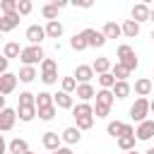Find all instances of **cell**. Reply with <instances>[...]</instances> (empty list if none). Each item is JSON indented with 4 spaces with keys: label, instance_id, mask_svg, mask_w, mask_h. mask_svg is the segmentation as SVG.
Segmentation results:
<instances>
[{
    "label": "cell",
    "instance_id": "1",
    "mask_svg": "<svg viewBox=\"0 0 154 154\" xmlns=\"http://www.w3.org/2000/svg\"><path fill=\"white\" fill-rule=\"evenodd\" d=\"M72 118H75V123H77L79 130H91V128H94V106L79 101V103L72 108Z\"/></svg>",
    "mask_w": 154,
    "mask_h": 154
},
{
    "label": "cell",
    "instance_id": "2",
    "mask_svg": "<svg viewBox=\"0 0 154 154\" xmlns=\"http://www.w3.org/2000/svg\"><path fill=\"white\" fill-rule=\"evenodd\" d=\"M116 96L111 89H99L96 91V106H94V116L96 118H106L111 113V106H113Z\"/></svg>",
    "mask_w": 154,
    "mask_h": 154
},
{
    "label": "cell",
    "instance_id": "3",
    "mask_svg": "<svg viewBox=\"0 0 154 154\" xmlns=\"http://www.w3.org/2000/svg\"><path fill=\"white\" fill-rule=\"evenodd\" d=\"M19 60H22V65L36 67L38 63H43V60H46V53H43V48H41V46H26V48H22Z\"/></svg>",
    "mask_w": 154,
    "mask_h": 154
},
{
    "label": "cell",
    "instance_id": "4",
    "mask_svg": "<svg viewBox=\"0 0 154 154\" xmlns=\"http://www.w3.org/2000/svg\"><path fill=\"white\" fill-rule=\"evenodd\" d=\"M149 113H152V101H147V99H137V101L130 106V118H132L137 125L144 123Z\"/></svg>",
    "mask_w": 154,
    "mask_h": 154
},
{
    "label": "cell",
    "instance_id": "5",
    "mask_svg": "<svg viewBox=\"0 0 154 154\" xmlns=\"http://www.w3.org/2000/svg\"><path fill=\"white\" fill-rule=\"evenodd\" d=\"M41 82L43 84H55L58 82V65L53 58H46L41 63Z\"/></svg>",
    "mask_w": 154,
    "mask_h": 154
},
{
    "label": "cell",
    "instance_id": "6",
    "mask_svg": "<svg viewBox=\"0 0 154 154\" xmlns=\"http://www.w3.org/2000/svg\"><path fill=\"white\" fill-rule=\"evenodd\" d=\"M26 41H29V46H41V41L48 36L46 34V26H38V24H31L29 29H26Z\"/></svg>",
    "mask_w": 154,
    "mask_h": 154
},
{
    "label": "cell",
    "instance_id": "7",
    "mask_svg": "<svg viewBox=\"0 0 154 154\" xmlns=\"http://www.w3.org/2000/svg\"><path fill=\"white\" fill-rule=\"evenodd\" d=\"M82 36L87 38V43H89V48H101L108 38L103 36V31H96V29H84L82 31Z\"/></svg>",
    "mask_w": 154,
    "mask_h": 154
},
{
    "label": "cell",
    "instance_id": "8",
    "mask_svg": "<svg viewBox=\"0 0 154 154\" xmlns=\"http://www.w3.org/2000/svg\"><path fill=\"white\" fill-rule=\"evenodd\" d=\"M14 120H17V108H2L0 111V130L2 132H10L14 128Z\"/></svg>",
    "mask_w": 154,
    "mask_h": 154
},
{
    "label": "cell",
    "instance_id": "9",
    "mask_svg": "<svg viewBox=\"0 0 154 154\" xmlns=\"http://www.w3.org/2000/svg\"><path fill=\"white\" fill-rule=\"evenodd\" d=\"M19 12H10V14H2L0 17V31L2 34H7V31H12L14 26H19Z\"/></svg>",
    "mask_w": 154,
    "mask_h": 154
},
{
    "label": "cell",
    "instance_id": "10",
    "mask_svg": "<svg viewBox=\"0 0 154 154\" xmlns=\"http://www.w3.org/2000/svg\"><path fill=\"white\" fill-rule=\"evenodd\" d=\"M17 75H12V72H7V75H0V94L2 96H7V94H12L14 91V87H17Z\"/></svg>",
    "mask_w": 154,
    "mask_h": 154
},
{
    "label": "cell",
    "instance_id": "11",
    "mask_svg": "<svg viewBox=\"0 0 154 154\" xmlns=\"http://www.w3.org/2000/svg\"><path fill=\"white\" fill-rule=\"evenodd\" d=\"M79 84H91V77H94V67L91 65H77L75 75H72Z\"/></svg>",
    "mask_w": 154,
    "mask_h": 154
},
{
    "label": "cell",
    "instance_id": "12",
    "mask_svg": "<svg viewBox=\"0 0 154 154\" xmlns=\"http://www.w3.org/2000/svg\"><path fill=\"white\" fill-rule=\"evenodd\" d=\"M135 137L142 140V142L152 140V137H154V120H144V123H140L137 130H135Z\"/></svg>",
    "mask_w": 154,
    "mask_h": 154
},
{
    "label": "cell",
    "instance_id": "13",
    "mask_svg": "<svg viewBox=\"0 0 154 154\" xmlns=\"http://www.w3.org/2000/svg\"><path fill=\"white\" fill-rule=\"evenodd\" d=\"M41 142H43V147H46L48 152H58V149H60L63 137H60L58 132H53V130H51V132H43V140H41Z\"/></svg>",
    "mask_w": 154,
    "mask_h": 154
},
{
    "label": "cell",
    "instance_id": "14",
    "mask_svg": "<svg viewBox=\"0 0 154 154\" xmlns=\"http://www.w3.org/2000/svg\"><path fill=\"white\" fill-rule=\"evenodd\" d=\"M149 14H152V7H149L147 2H137V5L132 7V19H135L137 24H140V22H147Z\"/></svg>",
    "mask_w": 154,
    "mask_h": 154
},
{
    "label": "cell",
    "instance_id": "15",
    "mask_svg": "<svg viewBox=\"0 0 154 154\" xmlns=\"http://www.w3.org/2000/svg\"><path fill=\"white\" fill-rule=\"evenodd\" d=\"M60 137H63V142H65V144H77V142L82 140V130H79L77 125H72V128H65Z\"/></svg>",
    "mask_w": 154,
    "mask_h": 154
},
{
    "label": "cell",
    "instance_id": "16",
    "mask_svg": "<svg viewBox=\"0 0 154 154\" xmlns=\"http://www.w3.org/2000/svg\"><path fill=\"white\" fill-rule=\"evenodd\" d=\"M36 116H38V108H36V106H17V118H19L22 123L34 120Z\"/></svg>",
    "mask_w": 154,
    "mask_h": 154
},
{
    "label": "cell",
    "instance_id": "17",
    "mask_svg": "<svg viewBox=\"0 0 154 154\" xmlns=\"http://www.w3.org/2000/svg\"><path fill=\"white\" fill-rule=\"evenodd\" d=\"M152 89H154V82H152V79H147V77H142V79H137V82H135V94H137L140 99H144Z\"/></svg>",
    "mask_w": 154,
    "mask_h": 154
},
{
    "label": "cell",
    "instance_id": "18",
    "mask_svg": "<svg viewBox=\"0 0 154 154\" xmlns=\"http://www.w3.org/2000/svg\"><path fill=\"white\" fill-rule=\"evenodd\" d=\"M53 99H55V106H58V108H65V111H72V108H75L72 96H70L67 91H58V94H53Z\"/></svg>",
    "mask_w": 154,
    "mask_h": 154
},
{
    "label": "cell",
    "instance_id": "19",
    "mask_svg": "<svg viewBox=\"0 0 154 154\" xmlns=\"http://www.w3.org/2000/svg\"><path fill=\"white\" fill-rule=\"evenodd\" d=\"M101 31H103V36H106V38H118V36H123V26H120V24H116V22H106Z\"/></svg>",
    "mask_w": 154,
    "mask_h": 154
},
{
    "label": "cell",
    "instance_id": "20",
    "mask_svg": "<svg viewBox=\"0 0 154 154\" xmlns=\"http://www.w3.org/2000/svg\"><path fill=\"white\" fill-rule=\"evenodd\" d=\"M96 96V89L91 87V84H79L77 87V99L82 101V103H87L89 99H94Z\"/></svg>",
    "mask_w": 154,
    "mask_h": 154
},
{
    "label": "cell",
    "instance_id": "21",
    "mask_svg": "<svg viewBox=\"0 0 154 154\" xmlns=\"http://www.w3.org/2000/svg\"><path fill=\"white\" fill-rule=\"evenodd\" d=\"M7 149H10V154H26V152H29V147H26V140H22V137H14V140H10Z\"/></svg>",
    "mask_w": 154,
    "mask_h": 154
},
{
    "label": "cell",
    "instance_id": "22",
    "mask_svg": "<svg viewBox=\"0 0 154 154\" xmlns=\"http://www.w3.org/2000/svg\"><path fill=\"white\" fill-rule=\"evenodd\" d=\"M2 55H5L7 60H12V58H19V55H22V48H19V43H17V41H7V43H5V48H2Z\"/></svg>",
    "mask_w": 154,
    "mask_h": 154
},
{
    "label": "cell",
    "instance_id": "23",
    "mask_svg": "<svg viewBox=\"0 0 154 154\" xmlns=\"http://www.w3.org/2000/svg\"><path fill=\"white\" fill-rule=\"evenodd\" d=\"M137 34H140V24H137L135 19H125V22H123V36L135 38Z\"/></svg>",
    "mask_w": 154,
    "mask_h": 154
},
{
    "label": "cell",
    "instance_id": "24",
    "mask_svg": "<svg viewBox=\"0 0 154 154\" xmlns=\"http://www.w3.org/2000/svg\"><path fill=\"white\" fill-rule=\"evenodd\" d=\"M36 75H38V72H36V67H29V65H22V70H19V75H17V77H19V82H24V84H29V82H34V79H36Z\"/></svg>",
    "mask_w": 154,
    "mask_h": 154
},
{
    "label": "cell",
    "instance_id": "25",
    "mask_svg": "<svg viewBox=\"0 0 154 154\" xmlns=\"http://www.w3.org/2000/svg\"><path fill=\"white\" fill-rule=\"evenodd\" d=\"M106 132L111 135V137H123V132H125V123H120V120H111L108 125H106Z\"/></svg>",
    "mask_w": 154,
    "mask_h": 154
},
{
    "label": "cell",
    "instance_id": "26",
    "mask_svg": "<svg viewBox=\"0 0 154 154\" xmlns=\"http://www.w3.org/2000/svg\"><path fill=\"white\" fill-rule=\"evenodd\" d=\"M91 67H94V72H96V75H106V72H111V70H113L108 58H96Z\"/></svg>",
    "mask_w": 154,
    "mask_h": 154
},
{
    "label": "cell",
    "instance_id": "27",
    "mask_svg": "<svg viewBox=\"0 0 154 154\" xmlns=\"http://www.w3.org/2000/svg\"><path fill=\"white\" fill-rule=\"evenodd\" d=\"M58 10H60V7H58L55 2H48V5L41 7V14H43L48 22H55V19H58Z\"/></svg>",
    "mask_w": 154,
    "mask_h": 154
},
{
    "label": "cell",
    "instance_id": "28",
    "mask_svg": "<svg viewBox=\"0 0 154 154\" xmlns=\"http://www.w3.org/2000/svg\"><path fill=\"white\" fill-rule=\"evenodd\" d=\"M46 34H48V38H60L63 36V24L55 19V22H48L46 24Z\"/></svg>",
    "mask_w": 154,
    "mask_h": 154
},
{
    "label": "cell",
    "instance_id": "29",
    "mask_svg": "<svg viewBox=\"0 0 154 154\" xmlns=\"http://www.w3.org/2000/svg\"><path fill=\"white\" fill-rule=\"evenodd\" d=\"M70 48H72V51H87V48H89V43H87V38L82 36V31L70 38Z\"/></svg>",
    "mask_w": 154,
    "mask_h": 154
},
{
    "label": "cell",
    "instance_id": "30",
    "mask_svg": "<svg viewBox=\"0 0 154 154\" xmlns=\"http://www.w3.org/2000/svg\"><path fill=\"white\" fill-rule=\"evenodd\" d=\"M130 91H132V87L128 82H116V87H113V96L116 99H125V96H130Z\"/></svg>",
    "mask_w": 154,
    "mask_h": 154
},
{
    "label": "cell",
    "instance_id": "31",
    "mask_svg": "<svg viewBox=\"0 0 154 154\" xmlns=\"http://www.w3.org/2000/svg\"><path fill=\"white\" fill-rule=\"evenodd\" d=\"M135 135H123V137H118V147L123 149V152H132L135 149Z\"/></svg>",
    "mask_w": 154,
    "mask_h": 154
},
{
    "label": "cell",
    "instance_id": "32",
    "mask_svg": "<svg viewBox=\"0 0 154 154\" xmlns=\"http://www.w3.org/2000/svg\"><path fill=\"white\" fill-rule=\"evenodd\" d=\"M111 72H113V77H116L118 82H128V75H130V70H128L125 65H120V63H116Z\"/></svg>",
    "mask_w": 154,
    "mask_h": 154
},
{
    "label": "cell",
    "instance_id": "33",
    "mask_svg": "<svg viewBox=\"0 0 154 154\" xmlns=\"http://www.w3.org/2000/svg\"><path fill=\"white\" fill-rule=\"evenodd\" d=\"M116 77H113V72H106V75H99V84H101V89H111L113 91V87H116Z\"/></svg>",
    "mask_w": 154,
    "mask_h": 154
},
{
    "label": "cell",
    "instance_id": "34",
    "mask_svg": "<svg viewBox=\"0 0 154 154\" xmlns=\"http://www.w3.org/2000/svg\"><path fill=\"white\" fill-rule=\"evenodd\" d=\"M17 106H36V94L22 91V94L17 96Z\"/></svg>",
    "mask_w": 154,
    "mask_h": 154
},
{
    "label": "cell",
    "instance_id": "35",
    "mask_svg": "<svg viewBox=\"0 0 154 154\" xmlns=\"http://www.w3.org/2000/svg\"><path fill=\"white\" fill-rule=\"evenodd\" d=\"M53 103H55L53 94H48V91H41V94H36V108H43V106H53Z\"/></svg>",
    "mask_w": 154,
    "mask_h": 154
},
{
    "label": "cell",
    "instance_id": "36",
    "mask_svg": "<svg viewBox=\"0 0 154 154\" xmlns=\"http://www.w3.org/2000/svg\"><path fill=\"white\" fill-rule=\"evenodd\" d=\"M55 108H58L55 103H53V106H43V108H38V118H41V120H53V118H55Z\"/></svg>",
    "mask_w": 154,
    "mask_h": 154
},
{
    "label": "cell",
    "instance_id": "37",
    "mask_svg": "<svg viewBox=\"0 0 154 154\" xmlns=\"http://www.w3.org/2000/svg\"><path fill=\"white\" fill-rule=\"evenodd\" d=\"M60 84H63V91H67V94L77 91V87H79L75 77H63V82H60Z\"/></svg>",
    "mask_w": 154,
    "mask_h": 154
},
{
    "label": "cell",
    "instance_id": "38",
    "mask_svg": "<svg viewBox=\"0 0 154 154\" xmlns=\"http://www.w3.org/2000/svg\"><path fill=\"white\" fill-rule=\"evenodd\" d=\"M118 63H120V65H125L130 72H132V70H137V65H140V60H137V55H135V53H132V55H128V58H123V60H118Z\"/></svg>",
    "mask_w": 154,
    "mask_h": 154
},
{
    "label": "cell",
    "instance_id": "39",
    "mask_svg": "<svg viewBox=\"0 0 154 154\" xmlns=\"http://www.w3.org/2000/svg\"><path fill=\"white\" fill-rule=\"evenodd\" d=\"M17 5H19V0H2V2H0V7H2V14L17 12Z\"/></svg>",
    "mask_w": 154,
    "mask_h": 154
},
{
    "label": "cell",
    "instance_id": "40",
    "mask_svg": "<svg viewBox=\"0 0 154 154\" xmlns=\"http://www.w3.org/2000/svg\"><path fill=\"white\" fill-rule=\"evenodd\" d=\"M31 10H34L31 0H19V5H17V12H19V14H29Z\"/></svg>",
    "mask_w": 154,
    "mask_h": 154
},
{
    "label": "cell",
    "instance_id": "41",
    "mask_svg": "<svg viewBox=\"0 0 154 154\" xmlns=\"http://www.w3.org/2000/svg\"><path fill=\"white\" fill-rule=\"evenodd\" d=\"M7 65H10V60L2 55V58H0V75H7Z\"/></svg>",
    "mask_w": 154,
    "mask_h": 154
},
{
    "label": "cell",
    "instance_id": "42",
    "mask_svg": "<svg viewBox=\"0 0 154 154\" xmlns=\"http://www.w3.org/2000/svg\"><path fill=\"white\" fill-rule=\"evenodd\" d=\"M75 5H77V7H84V10H89V7H91V0H75Z\"/></svg>",
    "mask_w": 154,
    "mask_h": 154
},
{
    "label": "cell",
    "instance_id": "43",
    "mask_svg": "<svg viewBox=\"0 0 154 154\" xmlns=\"http://www.w3.org/2000/svg\"><path fill=\"white\" fill-rule=\"evenodd\" d=\"M51 154H72V149L70 147H60L58 152H51Z\"/></svg>",
    "mask_w": 154,
    "mask_h": 154
},
{
    "label": "cell",
    "instance_id": "44",
    "mask_svg": "<svg viewBox=\"0 0 154 154\" xmlns=\"http://www.w3.org/2000/svg\"><path fill=\"white\" fill-rule=\"evenodd\" d=\"M144 154H154V147H149V149H147V152H144Z\"/></svg>",
    "mask_w": 154,
    "mask_h": 154
},
{
    "label": "cell",
    "instance_id": "45",
    "mask_svg": "<svg viewBox=\"0 0 154 154\" xmlns=\"http://www.w3.org/2000/svg\"><path fill=\"white\" fill-rule=\"evenodd\" d=\"M149 22H154V7H152V14H149Z\"/></svg>",
    "mask_w": 154,
    "mask_h": 154
},
{
    "label": "cell",
    "instance_id": "46",
    "mask_svg": "<svg viewBox=\"0 0 154 154\" xmlns=\"http://www.w3.org/2000/svg\"><path fill=\"white\" fill-rule=\"evenodd\" d=\"M125 154H140V152H137V149H132V152H125Z\"/></svg>",
    "mask_w": 154,
    "mask_h": 154
},
{
    "label": "cell",
    "instance_id": "47",
    "mask_svg": "<svg viewBox=\"0 0 154 154\" xmlns=\"http://www.w3.org/2000/svg\"><path fill=\"white\" fill-rule=\"evenodd\" d=\"M152 116H154V101H152ZM152 120H154V118H152Z\"/></svg>",
    "mask_w": 154,
    "mask_h": 154
},
{
    "label": "cell",
    "instance_id": "48",
    "mask_svg": "<svg viewBox=\"0 0 154 154\" xmlns=\"http://www.w3.org/2000/svg\"><path fill=\"white\" fill-rule=\"evenodd\" d=\"M152 41H154V31H152Z\"/></svg>",
    "mask_w": 154,
    "mask_h": 154
},
{
    "label": "cell",
    "instance_id": "49",
    "mask_svg": "<svg viewBox=\"0 0 154 154\" xmlns=\"http://www.w3.org/2000/svg\"><path fill=\"white\" fill-rule=\"evenodd\" d=\"M26 154H34V152H31V149H29V152H26Z\"/></svg>",
    "mask_w": 154,
    "mask_h": 154
}]
</instances>
